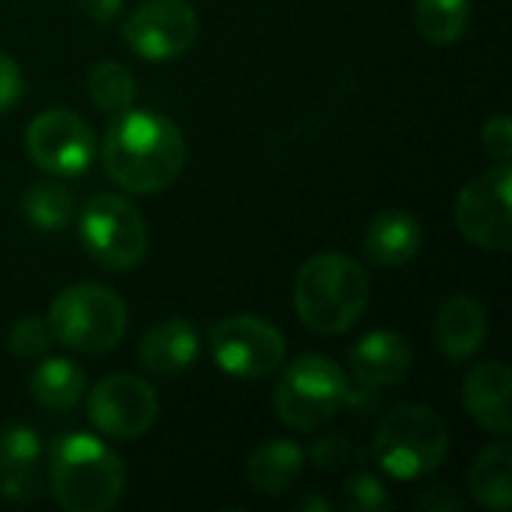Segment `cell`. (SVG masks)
Returning a JSON list of instances; mask_svg holds the SVG:
<instances>
[{"instance_id":"2","label":"cell","mask_w":512,"mask_h":512,"mask_svg":"<svg viewBox=\"0 0 512 512\" xmlns=\"http://www.w3.org/2000/svg\"><path fill=\"white\" fill-rule=\"evenodd\" d=\"M372 282L360 261L342 252H321L309 258L294 282V309L315 333L351 330L369 306Z\"/></svg>"},{"instance_id":"16","label":"cell","mask_w":512,"mask_h":512,"mask_svg":"<svg viewBox=\"0 0 512 512\" xmlns=\"http://www.w3.org/2000/svg\"><path fill=\"white\" fill-rule=\"evenodd\" d=\"M198 351H201L198 330L186 318H168V321L150 327L138 345L141 366L159 378L183 375L195 363Z\"/></svg>"},{"instance_id":"11","label":"cell","mask_w":512,"mask_h":512,"mask_svg":"<svg viewBox=\"0 0 512 512\" xmlns=\"http://www.w3.org/2000/svg\"><path fill=\"white\" fill-rule=\"evenodd\" d=\"M198 15L189 0H147L123 24V42L150 63H165L192 48Z\"/></svg>"},{"instance_id":"15","label":"cell","mask_w":512,"mask_h":512,"mask_svg":"<svg viewBox=\"0 0 512 512\" xmlns=\"http://www.w3.org/2000/svg\"><path fill=\"white\" fill-rule=\"evenodd\" d=\"M351 369L366 387H393L399 384L414 363L411 342L396 330H375L366 333L351 348Z\"/></svg>"},{"instance_id":"6","label":"cell","mask_w":512,"mask_h":512,"mask_svg":"<svg viewBox=\"0 0 512 512\" xmlns=\"http://www.w3.org/2000/svg\"><path fill=\"white\" fill-rule=\"evenodd\" d=\"M348 402V378L339 363L321 354L297 357L276 384V414L285 426L312 432L333 420Z\"/></svg>"},{"instance_id":"17","label":"cell","mask_w":512,"mask_h":512,"mask_svg":"<svg viewBox=\"0 0 512 512\" xmlns=\"http://www.w3.org/2000/svg\"><path fill=\"white\" fill-rule=\"evenodd\" d=\"M486 330V309L474 297H450L435 318V345L447 360L462 363L483 348Z\"/></svg>"},{"instance_id":"21","label":"cell","mask_w":512,"mask_h":512,"mask_svg":"<svg viewBox=\"0 0 512 512\" xmlns=\"http://www.w3.org/2000/svg\"><path fill=\"white\" fill-rule=\"evenodd\" d=\"M27 387H30V396L42 408H48V411H69V408H75L81 402L87 381H84V372L72 360L51 357V360H45V363H39L33 369Z\"/></svg>"},{"instance_id":"12","label":"cell","mask_w":512,"mask_h":512,"mask_svg":"<svg viewBox=\"0 0 512 512\" xmlns=\"http://www.w3.org/2000/svg\"><path fill=\"white\" fill-rule=\"evenodd\" d=\"M156 411L159 402L153 387L135 375H111L87 396L90 423L114 441L141 438L156 423Z\"/></svg>"},{"instance_id":"22","label":"cell","mask_w":512,"mask_h":512,"mask_svg":"<svg viewBox=\"0 0 512 512\" xmlns=\"http://www.w3.org/2000/svg\"><path fill=\"white\" fill-rule=\"evenodd\" d=\"M21 210L39 231H63L75 216V198L57 180H39L24 189Z\"/></svg>"},{"instance_id":"28","label":"cell","mask_w":512,"mask_h":512,"mask_svg":"<svg viewBox=\"0 0 512 512\" xmlns=\"http://www.w3.org/2000/svg\"><path fill=\"white\" fill-rule=\"evenodd\" d=\"M483 144L492 156L498 159H510L512 156V120L507 114H498L492 117L486 126H483Z\"/></svg>"},{"instance_id":"3","label":"cell","mask_w":512,"mask_h":512,"mask_svg":"<svg viewBox=\"0 0 512 512\" xmlns=\"http://www.w3.org/2000/svg\"><path fill=\"white\" fill-rule=\"evenodd\" d=\"M48 483L63 510L105 512L120 501L126 471L120 456L99 438L72 432L48 450Z\"/></svg>"},{"instance_id":"32","label":"cell","mask_w":512,"mask_h":512,"mask_svg":"<svg viewBox=\"0 0 512 512\" xmlns=\"http://www.w3.org/2000/svg\"><path fill=\"white\" fill-rule=\"evenodd\" d=\"M303 507H306V510H330V504H327V501H318V498L306 501Z\"/></svg>"},{"instance_id":"25","label":"cell","mask_w":512,"mask_h":512,"mask_svg":"<svg viewBox=\"0 0 512 512\" xmlns=\"http://www.w3.org/2000/svg\"><path fill=\"white\" fill-rule=\"evenodd\" d=\"M51 327L45 318H36V315H24L12 324V330L6 333V345L15 357H42L51 345Z\"/></svg>"},{"instance_id":"9","label":"cell","mask_w":512,"mask_h":512,"mask_svg":"<svg viewBox=\"0 0 512 512\" xmlns=\"http://www.w3.org/2000/svg\"><path fill=\"white\" fill-rule=\"evenodd\" d=\"M24 150L36 168L51 177H78L93 165L96 135L87 120L72 111L51 108L30 120Z\"/></svg>"},{"instance_id":"23","label":"cell","mask_w":512,"mask_h":512,"mask_svg":"<svg viewBox=\"0 0 512 512\" xmlns=\"http://www.w3.org/2000/svg\"><path fill=\"white\" fill-rule=\"evenodd\" d=\"M417 30L432 45L456 42L471 21V0H417Z\"/></svg>"},{"instance_id":"18","label":"cell","mask_w":512,"mask_h":512,"mask_svg":"<svg viewBox=\"0 0 512 512\" xmlns=\"http://www.w3.org/2000/svg\"><path fill=\"white\" fill-rule=\"evenodd\" d=\"M423 243L420 222L405 210H384L366 228V255L381 267H402L408 264Z\"/></svg>"},{"instance_id":"8","label":"cell","mask_w":512,"mask_h":512,"mask_svg":"<svg viewBox=\"0 0 512 512\" xmlns=\"http://www.w3.org/2000/svg\"><path fill=\"white\" fill-rule=\"evenodd\" d=\"M207 345L216 366L243 381L267 378L285 363V336L270 321L255 315H231L216 321L207 333Z\"/></svg>"},{"instance_id":"24","label":"cell","mask_w":512,"mask_h":512,"mask_svg":"<svg viewBox=\"0 0 512 512\" xmlns=\"http://www.w3.org/2000/svg\"><path fill=\"white\" fill-rule=\"evenodd\" d=\"M87 93L99 111L123 114L135 105V78L129 66L117 60H102L87 75Z\"/></svg>"},{"instance_id":"13","label":"cell","mask_w":512,"mask_h":512,"mask_svg":"<svg viewBox=\"0 0 512 512\" xmlns=\"http://www.w3.org/2000/svg\"><path fill=\"white\" fill-rule=\"evenodd\" d=\"M510 396L512 375L507 363H501V360L480 363L477 369H471L465 378V387H462V402H465L468 414L474 417V423L495 435H510Z\"/></svg>"},{"instance_id":"19","label":"cell","mask_w":512,"mask_h":512,"mask_svg":"<svg viewBox=\"0 0 512 512\" xmlns=\"http://www.w3.org/2000/svg\"><path fill=\"white\" fill-rule=\"evenodd\" d=\"M303 450L294 441H267L246 462V480L258 495H285L303 474Z\"/></svg>"},{"instance_id":"14","label":"cell","mask_w":512,"mask_h":512,"mask_svg":"<svg viewBox=\"0 0 512 512\" xmlns=\"http://www.w3.org/2000/svg\"><path fill=\"white\" fill-rule=\"evenodd\" d=\"M42 444L27 426L0 429V492L18 504L36 501L42 495L39 480Z\"/></svg>"},{"instance_id":"26","label":"cell","mask_w":512,"mask_h":512,"mask_svg":"<svg viewBox=\"0 0 512 512\" xmlns=\"http://www.w3.org/2000/svg\"><path fill=\"white\" fill-rule=\"evenodd\" d=\"M342 504L351 512H381L390 507V498H387V489L381 486L378 477L357 474L345 483Z\"/></svg>"},{"instance_id":"20","label":"cell","mask_w":512,"mask_h":512,"mask_svg":"<svg viewBox=\"0 0 512 512\" xmlns=\"http://www.w3.org/2000/svg\"><path fill=\"white\" fill-rule=\"evenodd\" d=\"M468 489L477 504L486 510H510L512 507V447L507 441L486 447L468 474Z\"/></svg>"},{"instance_id":"29","label":"cell","mask_w":512,"mask_h":512,"mask_svg":"<svg viewBox=\"0 0 512 512\" xmlns=\"http://www.w3.org/2000/svg\"><path fill=\"white\" fill-rule=\"evenodd\" d=\"M345 456H348V450H345L342 438H327V441L315 444V450H312V459H315L318 468H333V465H339Z\"/></svg>"},{"instance_id":"30","label":"cell","mask_w":512,"mask_h":512,"mask_svg":"<svg viewBox=\"0 0 512 512\" xmlns=\"http://www.w3.org/2000/svg\"><path fill=\"white\" fill-rule=\"evenodd\" d=\"M78 6H81V12L90 15L93 21L108 24V21H114V18L120 15L123 0H78Z\"/></svg>"},{"instance_id":"31","label":"cell","mask_w":512,"mask_h":512,"mask_svg":"<svg viewBox=\"0 0 512 512\" xmlns=\"http://www.w3.org/2000/svg\"><path fill=\"white\" fill-rule=\"evenodd\" d=\"M417 507H420V510H432V512L459 510V498H456L450 489H429L423 498H417Z\"/></svg>"},{"instance_id":"7","label":"cell","mask_w":512,"mask_h":512,"mask_svg":"<svg viewBox=\"0 0 512 512\" xmlns=\"http://www.w3.org/2000/svg\"><path fill=\"white\" fill-rule=\"evenodd\" d=\"M78 237L87 255L114 273L132 270L147 255V225L132 201L114 192L93 195L78 216Z\"/></svg>"},{"instance_id":"27","label":"cell","mask_w":512,"mask_h":512,"mask_svg":"<svg viewBox=\"0 0 512 512\" xmlns=\"http://www.w3.org/2000/svg\"><path fill=\"white\" fill-rule=\"evenodd\" d=\"M21 93H24V75H21L18 63L0 51V114L15 108Z\"/></svg>"},{"instance_id":"1","label":"cell","mask_w":512,"mask_h":512,"mask_svg":"<svg viewBox=\"0 0 512 512\" xmlns=\"http://www.w3.org/2000/svg\"><path fill=\"white\" fill-rule=\"evenodd\" d=\"M102 165L111 183L132 195L162 192L186 165V138L174 120L129 108L105 132Z\"/></svg>"},{"instance_id":"4","label":"cell","mask_w":512,"mask_h":512,"mask_svg":"<svg viewBox=\"0 0 512 512\" xmlns=\"http://www.w3.org/2000/svg\"><path fill=\"white\" fill-rule=\"evenodd\" d=\"M450 450V429L438 411L426 405L393 408L372 441V456L384 474L396 480H420L438 471Z\"/></svg>"},{"instance_id":"10","label":"cell","mask_w":512,"mask_h":512,"mask_svg":"<svg viewBox=\"0 0 512 512\" xmlns=\"http://www.w3.org/2000/svg\"><path fill=\"white\" fill-rule=\"evenodd\" d=\"M512 168L504 162L498 168L474 177L456 201V225L459 231L492 252L512 249V210H510Z\"/></svg>"},{"instance_id":"5","label":"cell","mask_w":512,"mask_h":512,"mask_svg":"<svg viewBox=\"0 0 512 512\" xmlns=\"http://www.w3.org/2000/svg\"><path fill=\"white\" fill-rule=\"evenodd\" d=\"M51 336L78 354H105L126 336L129 312L117 291L105 285H69L60 291L48 309Z\"/></svg>"}]
</instances>
